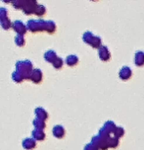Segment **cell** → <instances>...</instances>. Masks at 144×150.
I'll list each match as a JSON object with an SVG mask.
<instances>
[{
  "instance_id": "obj_1",
  "label": "cell",
  "mask_w": 144,
  "mask_h": 150,
  "mask_svg": "<svg viewBox=\"0 0 144 150\" xmlns=\"http://www.w3.org/2000/svg\"><path fill=\"white\" fill-rule=\"evenodd\" d=\"M32 70V63L30 60H20L16 63V71L21 73L26 80H30Z\"/></svg>"
},
{
  "instance_id": "obj_2",
  "label": "cell",
  "mask_w": 144,
  "mask_h": 150,
  "mask_svg": "<svg viewBox=\"0 0 144 150\" xmlns=\"http://www.w3.org/2000/svg\"><path fill=\"white\" fill-rule=\"evenodd\" d=\"M47 21L44 20H29L27 23V29L32 33L46 30Z\"/></svg>"
},
{
  "instance_id": "obj_3",
  "label": "cell",
  "mask_w": 144,
  "mask_h": 150,
  "mask_svg": "<svg viewBox=\"0 0 144 150\" xmlns=\"http://www.w3.org/2000/svg\"><path fill=\"white\" fill-rule=\"evenodd\" d=\"M83 39L85 43L91 45L92 47L94 48H98L100 47L101 45V38H98V36L93 35L90 32H85L83 35Z\"/></svg>"
},
{
  "instance_id": "obj_4",
  "label": "cell",
  "mask_w": 144,
  "mask_h": 150,
  "mask_svg": "<svg viewBox=\"0 0 144 150\" xmlns=\"http://www.w3.org/2000/svg\"><path fill=\"white\" fill-rule=\"evenodd\" d=\"M37 5L38 3L35 0H27L26 4H25V6L22 10L25 13V15H32V14L35 13Z\"/></svg>"
},
{
  "instance_id": "obj_5",
  "label": "cell",
  "mask_w": 144,
  "mask_h": 150,
  "mask_svg": "<svg viewBox=\"0 0 144 150\" xmlns=\"http://www.w3.org/2000/svg\"><path fill=\"white\" fill-rule=\"evenodd\" d=\"M12 29L17 33V35H24L28 30L26 25H25L22 21H19V20L14 21L13 25H12Z\"/></svg>"
},
{
  "instance_id": "obj_6",
  "label": "cell",
  "mask_w": 144,
  "mask_h": 150,
  "mask_svg": "<svg viewBox=\"0 0 144 150\" xmlns=\"http://www.w3.org/2000/svg\"><path fill=\"white\" fill-rule=\"evenodd\" d=\"M42 79H43V74H42L41 70L38 69V68L33 69L32 75H30V81L35 83H40L42 81Z\"/></svg>"
},
{
  "instance_id": "obj_7",
  "label": "cell",
  "mask_w": 144,
  "mask_h": 150,
  "mask_svg": "<svg viewBox=\"0 0 144 150\" xmlns=\"http://www.w3.org/2000/svg\"><path fill=\"white\" fill-rule=\"evenodd\" d=\"M22 145L26 150H32L33 148H35L36 146V141L33 138L30 137H26L22 142Z\"/></svg>"
},
{
  "instance_id": "obj_8",
  "label": "cell",
  "mask_w": 144,
  "mask_h": 150,
  "mask_svg": "<svg viewBox=\"0 0 144 150\" xmlns=\"http://www.w3.org/2000/svg\"><path fill=\"white\" fill-rule=\"evenodd\" d=\"M43 58L45 59V61L48 62V63L53 64V63H54V61L58 58V56H57V54H56V52L54 51V50L49 49V50H47V51L44 53Z\"/></svg>"
},
{
  "instance_id": "obj_9",
  "label": "cell",
  "mask_w": 144,
  "mask_h": 150,
  "mask_svg": "<svg viewBox=\"0 0 144 150\" xmlns=\"http://www.w3.org/2000/svg\"><path fill=\"white\" fill-rule=\"evenodd\" d=\"M131 75H132L131 70V68H128V67H123L120 72H119V76H120V78L124 81L129 80Z\"/></svg>"
},
{
  "instance_id": "obj_10",
  "label": "cell",
  "mask_w": 144,
  "mask_h": 150,
  "mask_svg": "<svg viewBox=\"0 0 144 150\" xmlns=\"http://www.w3.org/2000/svg\"><path fill=\"white\" fill-rule=\"evenodd\" d=\"M99 57L102 61H108L110 58H111V54H110L108 48L106 46L102 45L100 48H99Z\"/></svg>"
},
{
  "instance_id": "obj_11",
  "label": "cell",
  "mask_w": 144,
  "mask_h": 150,
  "mask_svg": "<svg viewBox=\"0 0 144 150\" xmlns=\"http://www.w3.org/2000/svg\"><path fill=\"white\" fill-rule=\"evenodd\" d=\"M52 134L55 137L62 138V137H64V135H65V129L61 125H57V126H55L54 128H53Z\"/></svg>"
},
{
  "instance_id": "obj_12",
  "label": "cell",
  "mask_w": 144,
  "mask_h": 150,
  "mask_svg": "<svg viewBox=\"0 0 144 150\" xmlns=\"http://www.w3.org/2000/svg\"><path fill=\"white\" fill-rule=\"evenodd\" d=\"M32 138L35 140H43L45 139V132H43V129H35L32 132Z\"/></svg>"
},
{
  "instance_id": "obj_13",
  "label": "cell",
  "mask_w": 144,
  "mask_h": 150,
  "mask_svg": "<svg viewBox=\"0 0 144 150\" xmlns=\"http://www.w3.org/2000/svg\"><path fill=\"white\" fill-rule=\"evenodd\" d=\"M35 113L36 115V118L41 119V120H43V121L48 119V113L45 111L42 107H36L35 109Z\"/></svg>"
},
{
  "instance_id": "obj_14",
  "label": "cell",
  "mask_w": 144,
  "mask_h": 150,
  "mask_svg": "<svg viewBox=\"0 0 144 150\" xmlns=\"http://www.w3.org/2000/svg\"><path fill=\"white\" fill-rule=\"evenodd\" d=\"M134 64L138 67H141L144 65V52L137 51L134 56Z\"/></svg>"
},
{
  "instance_id": "obj_15",
  "label": "cell",
  "mask_w": 144,
  "mask_h": 150,
  "mask_svg": "<svg viewBox=\"0 0 144 150\" xmlns=\"http://www.w3.org/2000/svg\"><path fill=\"white\" fill-rule=\"evenodd\" d=\"M78 63V58L76 55H69L66 58V64L70 67H74Z\"/></svg>"
},
{
  "instance_id": "obj_16",
  "label": "cell",
  "mask_w": 144,
  "mask_h": 150,
  "mask_svg": "<svg viewBox=\"0 0 144 150\" xmlns=\"http://www.w3.org/2000/svg\"><path fill=\"white\" fill-rule=\"evenodd\" d=\"M103 129H105V131L108 132V134H110V132H113V134H114L115 131H116V129H117V127L115 126V124L113 123V122L109 121V122H106V123L104 124Z\"/></svg>"
},
{
  "instance_id": "obj_17",
  "label": "cell",
  "mask_w": 144,
  "mask_h": 150,
  "mask_svg": "<svg viewBox=\"0 0 144 150\" xmlns=\"http://www.w3.org/2000/svg\"><path fill=\"white\" fill-rule=\"evenodd\" d=\"M12 80L15 81V83H22V81H24L26 79H25V77L21 73H19L18 71H15V72L12 74Z\"/></svg>"
},
{
  "instance_id": "obj_18",
  "label": "cell",
  "mask_w": 144,
  "mask_h": 150,
  "mask_svg": "<svg viewBox=\"0 0 144 150\" xmlns=\"http://www.w3.org/2000/svg\"><path fill=\"white\" fill-rule=\"evenodd\" d=\"M32 125L35 126V128L37 129H44V128H45V121L41 120V119L35 118V120L32 121Z\"/></svg>"
},
{
  "instance_id": "obj_19",
  "label": "cell",
  "mask_w": 144,
  "mask_h": 150,
  "mask_svg": "<svg viewBox=\"0 0 144 150\" xmlns=\"http://www.w3.org/2000/svg\"><path fill=\"white\" fill-rule=\"evenodd\" d=\"M13 23L10 21L9 18H5L3 20H0V26L2 27L3 30H9L12 28Z\"/></svg>"
},
{
  "instance_id": "obj_20",
  "label": "cell",
  "mask_w": 144,
  "mask_h": 150,
  "mask_svg": "<svg viewBox=\"0 0 144 150\" xmlns=\"http://www.w3.org/2000/svg\"><path fill=\"white\" fill-rule=\"evenodd\" d=\"M14 41H15L17 46H19V47H23L25 45V43H26L24 35H17L15 36V38H14Z\"/></svg>"
},
{
  "instance_id": "obj_21",
  "label": "cell",
  "mask_w": 144,
  "mask_h": 150,
  "mask_svg": "<svg viewBox=\"0 0 144 150\" xmlns=\"http://www.w3.org/2000/svg\"><path fill=\"white\" fill-rule=\"evenodd\" d=\"M46 32L48 33H54L56 32V24L53 21H47Z\"/></svg>"
},
{
  "instance_id": "obj_22",
  "label": "cell",
  "mask_w": 144,
  "mask_h": 150,
  "mask_svg": "<svg viewBox=\"0 0 144 150\" xmlns=\"http://www.w3.org/2000/svg\"><path fill=\"white\" fill-rule=\"evenodd\" d=\"M27 0H15V1L12 2V5L16 9H23L26 4Z\"/></svg>"
},
{
  "instance_id": "obj_23",
  "label": "cell",
  "mask_w": 144,
  "mask_h": 150,
  "mask_svg": "<svg viewBox=\"0 0 144 150\" xmlns=\"http://www.w3.org/2000/svg\"><path fill=\"white\" fill-rule=\"evenodd\" d=\"M45 13H46V8H45V6H43V5H41V4H38L37 7H36L35 13V15L41 17L42 15H44Z\"/></svg>"
},
{
  "instance_id": "obj_24",
  "label": "cell",
  "mask_w": 144,
  "mask_h": 150,
  "mask_svg": "<svg viewBox=\"0 0 144 150\" xmlns=\"http://www.w3.org/2000/svg\"><path fill=\"white\" fill-rule=\"evenodd\" d=\"M63 64H64V61H63V59L60 58V57H58L56 60L54 61V63H53V67L55 68V69H61L62 66H63Z\"/></svg>"
},
{
  "instance_id": "obj_25",
  "label": "cell",
  "mask_w": 144,
  "mask_h": 150,
  "mask_svg": "<svg viewBox=\"0 0 144 150\" xmlns=\"http://www.w3.org/2000/svg\"><path fill=\"white\" fill-rule=\"evenodd\" d=\"M119 144V139L117 137H110L108 141V145L109 147H117Z\"/></svg>"
},
{
  "instance_id": "obj_26",
  "label": "cell",
  "mask_w": 144,
  "mask_h": 150,
  "mask_svg": "<svg viewBox=\"0 0 144 150\" xmlns=\"http://www.w3.org/2000/svg\"><path fill=\"white\" fill-rule=\"evenodd\" d=\"M124 134H125V131H124V129L123 128H120V127H117V129H116V131L114 132V134H115V137H122Z\"/></svg>"
},
{
  "instance_id": "obj_27",
  "label": "cell",
  "mask_w": 144,
  "mask_h": 150,
  "mask_svg": "<svg viewBox=\"0 0 144 150\" xmlns=\"http://www.w3.org/2000/svg\"><path fill=\"white\" fill-rule=\"evenodd\" d=\"M5 18H8V10L6 8L1 7L0 8V20H3Z\"/></svg>"
},
{
  "instance_id": "obj_28",
  "label": "cell",
  "mask_w": 144,
  "mask_h": 150,
  "mask_svg": "<svg viewBox=\"0 0 144 150\" xmlns=\"http://www.w3.org/2000/svg\"><path fill=\"white\" fill-rule=\"evenodd\" d=\"M84 150H98V148L90 142L89 144H86L85 147H84Z\"/></svg>"
}]
</instances>
